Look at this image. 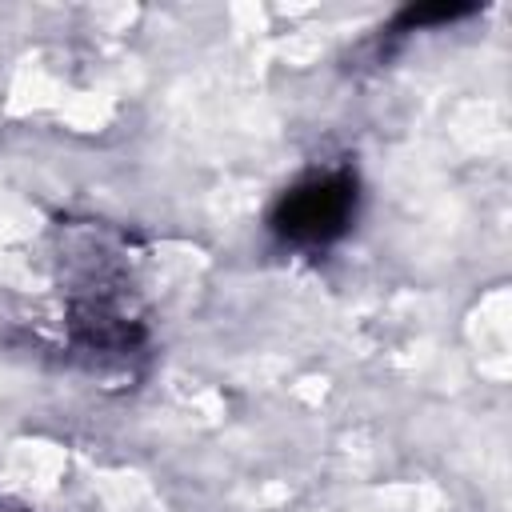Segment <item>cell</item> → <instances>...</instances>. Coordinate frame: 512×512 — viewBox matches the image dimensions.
Returning <instances> with one entry per match:
<instances>
[{
  "instance_id": "obj_1",
  "label": "cell",
  "mask_w": 512,
  "mask_h": 512,
  "mask_svg": "<svg viewBox=\"0 0 512 512\" xmlns=\"http://www.w3.org/2000/svg\"><path fill=\"white\" fill-rule=\"evenodd\" d=\"M356 212V180L348 172H324L280 196L272 228L292 244H328L348 228Z\"/></svg>"
}]
</instances>
